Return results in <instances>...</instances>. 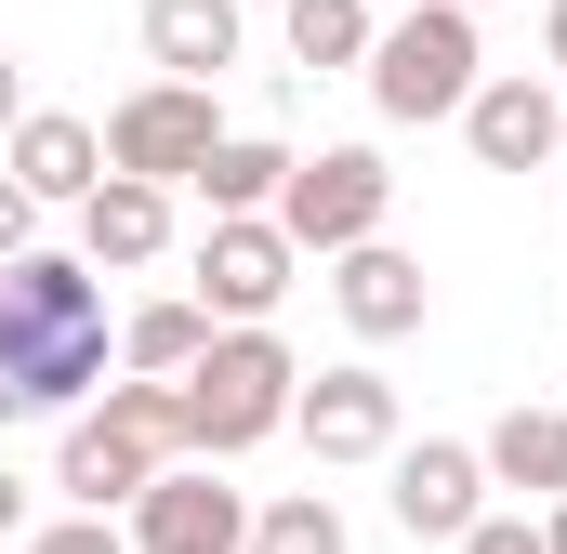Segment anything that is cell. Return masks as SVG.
Masks as SVG:
<instances>
[{
	"instance_id": "9",
	"label": "cell",
	"mask_w": 567,
	"mask_h": 554,
	"mask_svg": "<svg viewBox=\"0 0 567 554\" xmlns=\"http://www.w3.org/2000/svg\"><path fill=\"white\" fill-rule=\"evenodd\" d=\"M290 435H303L317 462H396V449H410V435H396V383H383L370 357H343V370H303Z\"/></svg>"
},
{
	"instance_id": "12",
	"label": "cell",
	"mask_w": 567,
	"mask_h": 554,
	"mask_svg": "<svg viewBox=\"0 0 567 554\" xmlns=\"http://www.w3.org/2000/svg\"><path fill=\"white\" fill-rule=\"evenodd\" d=\"M0 172H13L40 212H80V198L106 185V133H93V120H66V106H27L13 145H0Z\"/></svg>"
},
{
	"instance_id": "25",
	"label": "cell",
	"mask_w": 567,
	"mask_h": 554,
	"mask_svg": "<svg viewBox=\"0 0 567 554\" xmlns=\"http://www.w3.org/2000/svg\"><path fill=\"white\" fill-rule=\"evenodd\" d=\"M13 120H27V66H13V40H0V145H13Z\"/></svg>"
},
{
	"instance_id": "13",
	"label": "cell",
	"mask_w": 567,
	"mask_h": 554,
	"mask_svg": "<svg viewBox=\"0 0 567 554\" xmlns=\"http://www.w3.org/2000/svg\"><path fill=\"white\" fill-rule=\"evenodd\" d=\"M330 304H343V330L357 343H410L423 330V304H435V277L396 252V238H357L343 265H330Z\"/></svg>"
},
{
	"instance_id": "7",
	"label": "cell",
	"mask_w": 567,
	"mask_h": 554,
	"mask_svg": "<svg viewBox=\"0 0 567 554\" xmlns=\"http://www.w3.org/2000/svg\"><path fill=\"white\" fill-rule=\"evenodd\" d=\"M290 277H303V252H290L265 212H238V225H198V317H212V330H278Z\"/></svg>"
},
{
	"instance_id": "21",
	"label": "cell",
	"mask_w": 567,
	"mask_h": 554,
	"mask_svg": "<svg viewBox=\"0 0 567 554\" xmlns=\"http://www.w3.org/2000/svg\"><path fill=\"white\" fill-rule=\"evenodd\" d=\"M13 554H133V542H120V515H53V529H27Z\"/></svg>"
},
{
	"instance_id": "6",
	"label": "cell",
	"mask_w": 567,
	"mask_h": 554,
	"mask_svg": "<svg viewBox=\"0 0 567 554\" xmlns=\"http://www.w3.org/2000/svg\"><path fill=\"white\" fill-rule=\"evenodd\" d=\"M212 145H225V120H212L198 80H145V93L106 106V172H133V185H198Z\"/></svg>"
},
{
	"instance_id": "28",
	"label": "cell",
	"mask_w": 567,
	"mask_h": 554,
	"mask_svg": "<svg viewBox=\"0 0 567 554\" xmlns=\"http://www.w3.org/2000/svg\"><path fill=\"white\" fill-rule=\"evenodd\" d=\"M238 13H278V0H238Z\"/></svg>"
},
{
	"instance_id": "29",
	"label": "cell",
	"mask_w": 567,
	"mask_h": 554,
	"mask_svg": "<svg viewBox=\"0 0 567 554\" xmlns=\"http://www.w3.org/2000/svg\"><path fill=\"white\" fill-rule=\"evenodd\" d=\"M449 13H488V0H449Z\"/></svg>"
},
{
	"instance_id": "27",
	"label": "cell",
	"mask_w": 567,
	"mask_h": 554,
	"mask_svg": "<svg viewBox=\"0 0 567 554\" xmlns=\"http://www.w3.org/2000/svg\"><path fill=\"white\" fill-rule=\"evenodd\" d=\"M542 554H567V502H542Z\"/></svg>"
},
{
	"instance_id": "8",
	"label": "cell",
	"mask_w": 567,
	"mask_h": 554,
	"mask_svg": "<svg viewBox=\"0 0 567 554\" xmlns=\"http://www.w3.org/2000/svg\"><path fill=\"white\" fill-rule=\"evenodd\" d=\"M120 542L133 554H251V489L225 462H172L133 515H120Z\"/></svg>"
},
{
	"instance_id": "5",
	"label": "cell",
	"mask_w": 567,
	"mask_h": 554,
	"mask_svg": "<svg viewBox=\"0 0 567 554\" xmlns=\"http://www.w3.org/2000/svg\"><path fill=\"white\" fill-rule=\"evenodd\" d=\"M383 212H396V172H383V145H317V158H290L278 185V225L303 265H343L357 238H383Z\"/></svg>"
},
{
	"instance_id": "14",
	"label": "cell",
	"mask_w": 567,
	"mask_h": 554,
	"mask_svg": "<svg viewBox=\"0 0 567 554\" xmlns=\"http://www.w3.org/2000/svg\"><path fill=\"white\" fill-rule=\"evenodd\" d=\"M172 252V185H133V172H106L93 198H80V265L93 277H133Z\"/></svg>"
},
{
	"instance_id": "10",
	"label": "cell",
	"mask_w": 567,
	"mask_h": 554,
	"mask_svg": "<svg viewBox=\"0 0 567 554\" xmlns=\"http://www.w3.org/2000/svg\"><path fill=\"white\" fill-rule=\"evenodd\" d=\"M383 502H396L410 542H462V529L488 515V462H475V435H423V449H396V462H383Z\"/></svg>"
},
{
	"instance_id": "26",
	"label": "cell",
	"mask_w": 567,
	"mask_h": 554,
	"mask_svg": "<svg viewBox=\"0 0 567 554\" xmlns=\"http://www.w3.org/2000/svg\"><path fill=\"white\" fill-rule=\"evenodd\" d=\"M542 53H555V93H567V0L542 13Z\"/></svg>"
},
{
	"instance_id": "11",
	"label": "cell",
	"mask_w": 567,
	"mask_h": 554,
	"mask_svg": "<svg viewBox=\"0 0 567 554\" xmlns=\"http://www.w3.org/2000/svg\"><path fill=\"white\" fill-rule=\"evenodd\" d=\"M555 133H567V93L528 80V66H488L475 106H462V145H475L488 172H555Z\"/></svg>"
},
{
	"instance_id": "19",
	"label": "cell",
	"mask_w": 567,
	"mask_h": 554,
	"mask_svg": "<svg viewBox=\"0 0 567 554\" xmlns=\"http://www.w3.org/2000/svg\"><path fill=\"white\" fill-rule=\"evenodd\" d=\"M278 185H290V145H278V133H225V145H212V172H198L212 225H238V212H278Z\"/></svg>"
},
{
	"instance_id": "20",
	"label": "cell",
	"mask_w": 567,
	"mask_h": 554,
	"mask_svg": "<svg viewBox=\"0 0 567 554\" xmlns=\"http://www.w3.org/2000/svg\"><path fill=\"white\" fill-rule=\"evenodd\" d=\"M251 554H357V542L330 489H290V502H251Z\"/></svg>"
},
{
	"instance_id": "2",
	"label": "cell",
	"mask_w": 567,
	"mask_h": 554,
	"mask_svg": "<svg viewBox=\"0 0 567 554\" xmlns=\"http://www.w3.org/2000/svg\"><path fill=\"white\" fill-rule=\"evenodd\" d=\"M172 462H198V449H185V383H106L93 410L66 422L53 489H66V515H133Z\"/></svg>"
},
{
	"instance_id": "15",
	"label": "cell",
	"mask_w": 567,
	"mask_h": 554,
	"mask_svg": "<svg viewBox=\"0 0 567 554\" xmlns=\"http://www.w3.org/2000/svg\"><path fill=\"white\" fill-rule=\"evenodd\" d=\"M475 462H488V489H515V515H542V502H567V410H555V397L502 410L488 435H475Z\"/></svg>"
},
{
	"instance_id": "30",
	"label": "cell",
	"mask_w": 567,
	"mask_h": 554,
	"mask_svg": "<svg viewBox=\"0 0 567 554\" xmlns=\"http://www.w3.org/2000/svg\"><path fill=\"white\" fill-rule=\"evenodd\" d=\"M555 172H567V133H555Z\"/></svg>"
},
{
	"instance_id": "22",
	"label": "cell",
	"mask_w": 567,
	"mask_h": 554,
	"mask_svg": "<svg viewBox=\"0 0 567 554\" xmlns=\"http://www.w3.org/2000/svg\"><path fill=\"white\" fill-rule=\"evenodd\" d=\"M449 554H542V515H475Z\"/></svg>"
},
{
	"instance_id": "18",
	"label": "cell",
	"mask_w": 567,
	"mask_h": 554,
	"mask_svg": "<svg viewBox=\"0 0 567 554\" xmlns=\"http://www.w3.org/2000/svg\"><path fill=\"white\" fill-rule=\"evenodd\" d=\"M212 357V317H198V290H158L120 317V383H185Z\"/></svg>"
},
{
	"instance_id": "17",
	"label": "cell",
	"mask_w": 567,
	"mask_h": 554,
	"mask_svg": "<svg viewBox=\"0 0 567 554\" xmlns=\"http://www.w3.org/2000/svg\"><path fill=\"white\" fill-rule=\"evenodd\" d=\"M370 40H383V0H278V53L317 80H357Z\"/></svg>"
},
{
	"instance_id": "1",
	"label": "cell",
	"mask_w": 567,
	"mask_h": 554,
	"mask_svg": "<svg viewBox=\"0 0 567 554\" xmlns=\"http://www.w3.org/2000/svg\"><path fill=\"white\" fill-rule=\"evenodd\" d=\"M120 383V317L80 252L0 265V422H80Z\"/></svg>"
},
{
	"instance_id": "24",
	"label": "cell",
	"mask_w": 567,
	"mask_h": 554,
	"mask_svg": "<svg viewBox=\"0 0 567 554\" xmlns=\"http://www.w3.org/2000/svg\"><path fill=\"white\" fill-rule=\"evenodd\" d=\"M27 529H40V515H27V475L0 462V542H27Z\"/></svg>"
},
{
	"instance_id": "23",
	"label": "cell",
	"mask_w": 567,
	"mask_h": 554,
	"mask_svg": "<svg viewBox=\"0 0 567 554\" xmlns=\"http://www.w3.org/2000/svg\"><path fill=\"white\" fill-rule=\"evenodd\" d=\"M27 252H40V198L0 172V265H27Z\"/></svg>"
},
{
	"instance_id": "4",
	"label": "cell",
	"mask_w": 567,
	"mask_h": 554,
	"mask_svg": "<svg viewBox=\"0 0 567 554\" xmlns=\"http://www.w3.org/2000/svg\"><path fill=\"white\" fill-rule=\"evenodd\" d=\"M370 106L396 120V133H435V120H462L475 106V80H488V53H475V13H449V0H410V13H383V40H370Z\"/></svg>"
},
{
	"instance_id": "3",
	"label": "cell",
	"mask_w": 567,
	"mask_h": 554,
	"mask_svg": "<svg viewBox=\"0 0 567 554\" xmlns=\"http://www.w3.org/2000/svg\"><path fill=\"white\" fill-rule=\"evenodd\" d=\"M290 397H303V357L278 330H212V357L185 370V449L198 462H251L265 435H290Z\"/></svg>"
},
{
	"instance_id": "16",
	"label": "cell",
	"mask_w": 567,
	"mask_h": 554,
	"mask_svg": "<svg viewBox=\"0 0 567 554\" xmlns=\"http://www.w3.org/2000/svg\"><path fill=\"white\" fill-rule=\"evenodd\" d=\"M238 53H251V13H238V0H145V66H158V80H198V93H212Z\"/></svg>"
}]
</instances>
